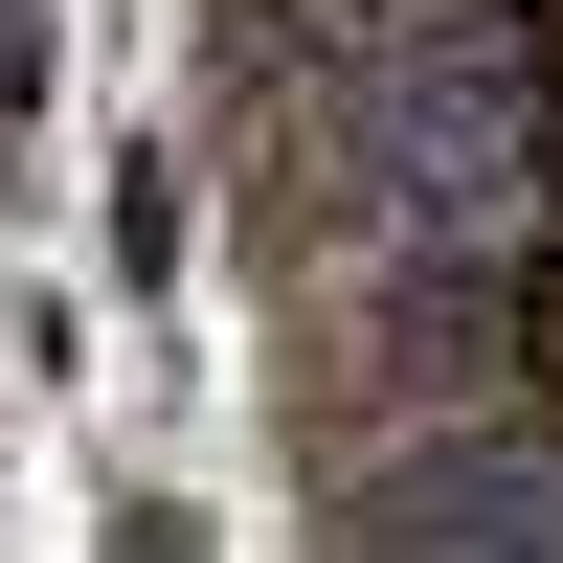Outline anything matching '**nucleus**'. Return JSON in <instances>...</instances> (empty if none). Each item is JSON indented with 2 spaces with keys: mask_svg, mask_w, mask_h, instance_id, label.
<instances>
[{
  "mask_svg": "<svg viewBox=\"0 0 563 563\" xmlns=\"http://www.w3.org/2000/svg\"><path fill=\"white\" fill-rule=\"evenodd\" d=\"M23 90H45V0H0V113H23Z\"/></svg>",
  "mask_w": 563,
  "mask_h": 563,
  "instance_id": "1",
  "label": "nucleus"
},
{
  "mask_svg": "<svg viewBox=\"0 0 563 563\" xmlns=\"http://www.w3.org/2000/svg\"><path fill=\"white\" fill-rule=\"evenodd\" d=\"M113 563H180V541H158V519H113Z\"/></svg>",
  "mask_w": 563,
  "mask_h": 563,
  "instance_id": "2",
  "label": "nucleus"
}]
</instances>
